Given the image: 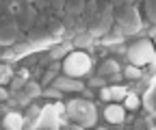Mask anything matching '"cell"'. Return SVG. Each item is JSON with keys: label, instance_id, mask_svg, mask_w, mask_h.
I'll list each match as a JSON object with an SVG mask.
<instances>
[{"label": "cell", "instance_id": "f1b7e54d", "mask_svg": "<svg viewBox=\"0 0 156 130\" xmlns=\"http://www.w3.org/2000/svg\"><path fill=\"white\" fill-rule=\"evenodd\" d=\"M147 11L152 15V20L156 22V0H147Z\"/></svg>", "mask_w": 156, "mask_h": 130}, {"label": "cell", "instance_id": "d6a6232c", "mask_svg": "<svg viewBox=\"0 0 156 130\" xmlns=\"http://www.w3.org/2000/svg\"><path fill=\"white\" fill-rule=\"evenodd\" d=\"M0 98H2V102H5V100L9 98V91H7V89H2V91H0Z\"/></svg>", "mask_w": 156, "mask_h": 130}, {"label": "cell", "instance_id": "52a82bcc", "mask_svg": "<svg viewBox=\"0 0 156 130\" xmlns=\"http://www.w3.org/2000/svg\"><path fill=\"white\" fill-rule=\"evenodd\" d=\"M111 28H113V13H102V11L87 24V30L93 35H106Z\"/></svg>", "mask_w": 156, "mask_h": 130}, {"label": "cell", "instance_id": "e575fe53", "mask_svg": "<svg viewBox=\"0 0 156 130\" xmlns=\"http://www.w3.org/2000/svg\"><path fill=\"white\" fill-rule=\"evenodd\" d=\"M136 2H143V0H136Z\"/></svg>", "mask_w": 156, "mask_h": 130}, {"label": "cell", "instance_id": "8992f818", "mask_svg": "<svg viewBox=\"0 0 156 130\" xmlns=\"http://www.w3.org/2000/svg\"><path fill=\"white\" fill-rule=\"evenodd\" d=\"M15 22L20 24V28L22 30H30L37 22H39V9L35 5H24L22 9H20V13L15 15Z\"/></svg>", "mask_w": 156, "mask_h": 130}, {"label": "cell", "instance_id": "7c38bea8", "mask_svg": "<svg viewBox=\"0 0 156 130\" xmlns=\"http://www.w3.org/2000/svg\"><path fill=\"white\" fill-rule=\"evenodd\" d=\"M72 50H74V44H69V41H58V44H54L48 52H50L52 61H61L63 57H67V52H72Z\"/></svg>", "mask_w": 156, "mask_h": 130}, {"label": "cell", "instance_id": "ba28073f", "mask_svg": "<svg viewBox=\"0 0 156 130\" xmlns=\"http://www.w3.org/2000/svg\"><path fill=\"white\" fill-rule=\"evenodd\" d=\"M52 85L56 89H61L63 93H74V91H85V85L80 83V78L67 76V74H58V76L52 80Z\"/></svg>", "mask_w": 156, "mask_h": 130}, {"label": "cell", "instance_id": "d6986e66", "mask_svg": "<svg viewBox=\"0 0 156 130\" xmlns=\"http://www.w3.org/2000/svg\"><path fill=\"white\" fill-rule=\"evenodd\" d=\"M24 91L35 100V98H39V96H44V85H41V83H35V80H28L26 87H24Z\"/></svg>", "mask_w": 156, "mask_h": 130}, {"label": "cell", "instance_id": "5bb4252c", "mask_svg": "<svg viewBox=\"0 0 156 130\" xmlns=\"http://www.w3.org/2000/svg\"><path fill=\"white\" fill-rule=\"evenodd\" d=\"M117 72H122V67H119V61L117 59H104L102 63H100V67H98V74L100 76H111V74H117Z\"/></svg>", "mask_w": 156, "mask_h": 130}, {"label": "cell", "instance_id": "ac0fdd59", "mask_svg": "<svg viewBox=\"0 0 156 130\" xmlns=\"http://www.w3.org/2000/svg\"><path fill=\"white\" fill-rule=\"evenodd\" d=\"M98 13H100V9H98V0H87V7H85V11H83V15H80V17L89 24Z\"/></svg>", "mask_w": 156, "mask_h": 130}, {"label": "cell", "instance_id": "f546056e", "mask_svg": "<svg viewBox=\"0 0 156 130\" xmlns=\"http://www.w3.org/2000/svg\"><path fill=\"white\" fill-rule=\"evenodd\" d=\"M35 7L39 11H44V9H50V0H35Z\"/></svg>", "mask_w": 156, "mask_h": 130}, {"label": "cell", "instance_id": "9a60e30c", "mask_svg": "<svg viewBox=\"0 0 156 130\" xmlns=\"http://www.w3.org/2000/svg\"><path fill=\"white\" fill-rule=\"evenodd\" d=\"M41 108H44V106H39V104H33V102L26 106V113H24L26 128H33V126H35V121L39 119V115H41Z\"/></svg>", "mask_w": 156, "mask_h": 130}, {"label": "cell", "instance_id": "603a6c76", "mask_svg": "<svg viewBox=\"0 0 156 130\" xmlns=\"http://www.w3.org/2000/svg\"><path fill=\"white\" fill-rule=\"evenodd\" d=\"M124 106H126L128 111H132V113H134V111L141 106V100H139V96H136V93H128V96L124 98Z\"/></svg>", "mask_w": 156, "mask_h": 130}, {"label": "cell", "instance_id": "d4e9b609", "mask_svg": "<svg viewBox=\"0 0 156 130\" xmlns=\"http://www.w3.org/2000/svg\"><path fill=\"white\" fill-rule=\"evenodd\" d=\"M50 9L54 11V15H63L65 13V0H50Z\"/></svg>", "mask_w": 156, "mask_h": 130}, {"label": "cell", "instance_id": "6da1fadb", "mask_svg": "<svg viewBox=\"0 0 156 130\" xmlns=\"http://www.w3.org/2000/svg\"><path fill=\"white\" fill-rule=\"evenodd\" d=\"M65 111H67V115L74 121H78L80 128H91L98 121V108H95V104L91 100H83V98L69 100L67 106H65Z\"/></svg>", "mask_w": 156, "mask_h": 130}, {"label": "cell", "instance_id": "44dd1931", "mask_svg": "<svg viewBox=\"0 0 156 130\" xmlns=\"http://www.w3.org/2000/svg\"><path fill=\"white\" fill-rule=\"evenodd\" d=\"M141 76H143L141 67H139V65H134V63H130V65L124 69V78H128V80H139Z\"/></svg>", "mask_w": 156, "mask_h": 130}, {"label": "cell", "instance_id": "5b68a950", "mask_svg": "<svg viewBox=\"0 0 156 130\" xmlns=\"http://www.w3.org/2000/svg\"><path fill=\"white\" fill-rule=\"evenodd\" d=\"M115 22L122 26V30H124L126 35L136 33V30H139V26H141L139 13H136V9H134L132 5H124V7L117 9V11H115Z\"/></svg>", "mask_w": 156, "mask_h": 130}, {"label": "cell", "instance_id": "2e32d148", "mask_svg": "<svg viewBox=\"0 0 156 130\" xmlns=\"http://www.w3.org/2000/svg\"><path fill=\"white\" fill-rule=\"evenodd\" d=\"M87 7V0H65V13L67 15H83Z\"/></svg>", "mask_w": 156, "mask_h": 130}, {"label": "cell", "instance_id": "ffe728a7", "mask_svg": "<svg viewBox=\"0 0 156 130\" xmlns=\"http://www.w3.org/2000/svg\"><path fill=\"white\" fill-rule=\"evenodd\" d=\"M128 96V91L124 85H113L111 87V102H124V98Z\"/></svg>", "mask_w": 156, "mask_h": 130}, {"label": "cell", "instance_id": "1f68e13d", "mask_svg": "<svg viewBox=\"0 0 156 130\" xmlns=\"http://www.w3.org/2000/svg\"><path fill=\"white\" fill-rule=\"evenodd\" d=\"M15 5H20V7H24V5H30V2H35V0H13Z\"/></svg>", "mask_w": 156, "mask_h": 130}, {"label": "cell", "instance_id": "9c48e42d", "mask_svg": "<svg viewBox=\"0 0 156 130\" xmlns=\"http://www.w3.org/2000/svg\"><path fill=\"white\" fill-rule=\"evenodd\" d=\"M104 119H106L111 126H122V121H126V106L115 104V102L106 104V108H104Z\"/></svg>", "mask_w": 156, "mask_h": 130}, {"label": "cell", "instance_id": "e0dca14e", "mask_svg": "<svg viewBox=\"0 0 156 130\" xmlns=\"http://www.w3.org/2000/svg\"><path fill=\"white\" fill-rule=\"evenodd\" d=\"M93 33H89V30H83V33H78L76 35V39H74V46L78 48V50H83V48H91L93 46Z\"/></svg>", "mask_w": 156, "mask_h": 130}, {"label": "cell", "instance_id": "7a4b0ae2", "mask_svg": "<svg viewBox=\"0 0 156 130\" xmlns=\"http://www.w3.org/2000/svg\"><path fill=\"white\" fill-rule=\"evenodd\" d=\"M91 72V57L83 50H72L63 59V74L74 78H83Z\"/></svg>", "mask_w": 156, "mask_h": 130}, {"label": "cell", "instance_id": "30bf717a", "mask_svg": "<svg viewBox=\"0 0 156 130\" xmlns=\"http://www.w3.org/2000/svg\"><path fill=\"white\" fill-rule=\"evenodd\" d=\"M26 126V119H24V115H20V113H7L2 115V128H7V130H20V128H24Z\"/></svg>", "mask_w": 156, "mask_h": 130}, {"label": "cell", "instance_id": "4dcf8cb0", "mask_svg": "<svg viewBox=\"0 0 156 130\" xmlns=\"http://www.w3.org/2000/svg\"><path fill=\"white\" fill-rule=\"evenodd\" d=\"M145 126H150V121H145V119H139L134 124V128H145Z\"/></svg>", "mask_w": 156, "mask_h": 130}, {"label": "cell", "instance_id": "836d02e7", "mask_svg": "<svg viewBox=\"0 0 156 130\" xmlns=\"http://www.w3.org/2000/svg\"><path fill=\"white\" fill-rule=\"evenodd\" d=\"M136 0H124V5H134Z\"/></svg>", "mask_w": 156, "mask_h": 130}, {"label": "cell", "instance_id": "cb8c5ba5", "mask_svg": "<svg viewBox=\"0 0 156 130\" xmlns=\"http://www.w3.org/2000/svg\"><path fill=\"white\" fill-rule=\"evenodd\" d=\"M61 96H63V91L56 89L54 85L48 87V89H44V98H48V100H61Z\"/></svg>", "mask_w": 156, "mask_h": 130}, {"label": "cell", "instance_id": "484cf974", "mask_svg": "<svg viewBox=\"0 0 156 130\" xmlns=\"http://www.w3.org/2000/svg\"><path fill=\"white\" fill-rule=\"evenodd\" d=\"M89 87H91V89H102V87H106V78L98 74V78H91V80H89Z\"/></svg>", "mask_w": 156, "mask_h": 130}, {"label": "cell", "instance_id": "277c9868", "mask_svg": "<svg viewBox=\"0 0 156 130\" xmlns=\"http://www.w3.org/2000/svg\"><path fill=\"white\" fill-rule=\"evenodd\" d=\"M61 113H63V106H61V100H56L52 104H44L41 108V115L35 121L33 128H48V130H56L63 126V119H61Z\"/></svg>", "mask_w": 156, "mask_h": 130}, {"label": "cell", "instance_id": "83f0119b", "mask_svg": "<svg viewBox=\"0 0 156 130\" xmlns=\"http://www.w3.org/2000/svg\"><path fill=\"white\" fill-rule=\"evenodd\" d=\"M56 76H58V74H54V72H50V69H46V72H44V76H41V85L46 87V85H48V83H52V80L56 78Z\"/></svg>", "mask_w": 156, "mask_h": 130}, {"label": "cell", "instance_id": "8fae6325", "mask_svg": "<svg viewBox=\"0 0 156 130\" xmlns=\"http://www.w3.org/2000/svg\"><path fill=\"white\" fill-rule=\"evenodd\" d=\"M48 33H50V37H52V41L54 44H58V41H63V35L67 33V26L61 22V20H50L48 22Z\"/></svg>", "mask_w": 156, "mask_h": 130}, {"label": "cell", "instance_id": "3957f363", "mask_svg": "<svg viewBox=\"0 0 156 130\" xmlns=\"http://www.w3.org/2000/svg\"><path fill=\"white\" fill-rule=\"evenodd\" d=\"M126 57L130 63L134 65H150L154 59H156V48L150 39H136L128 46V52H126Z\"/></svg>", "mask_w": 156, "mask_h": 130}, {"label": "cell", "instance_id": "4fadbf2b", "mask_svg": "<svg viewBox=\"0 0 156 130\" xmlns=\"http://www.w3.org/2000/svg\"><path fill=\"white\" fill-rule=\"evenodd\" d=\"M124 37H126V33L122 30V26H119V24H115V26L102 37V44H104V46H115V44L124 41Z\"/></svg>", "mask_w": 156, "mask_h": 130}, {"label": "cell", "instance_id": "4316f807", "mask_svg": "<svg viewBox=\"0 0 156 130\" xmlns=\"http://www.w3.org/2000/svg\"><path fill=\"white\" fill-rule=\"evenodd\" d=\"M13 78V69H11V65H2V85H7V80H11Z\"/></svg>", "mask_w": 156, "mask_h": 130}, {"label": "cell", "instance_id": "7402d4cb", "mask_svg": "<svg viewBox=\"0 0 156 130\" xmlns=\"http://www.w3.org/2000/svg\"><path fill=\"white\" fill-rule=\"evenodd\" d=\"M26 78H28V74H26V72H22L20 76H13V78H11V91H20V89H24V87H26V83H28Z\"/></svg>", "mask_w": 156, "mask_h": 130}]
</instances>
